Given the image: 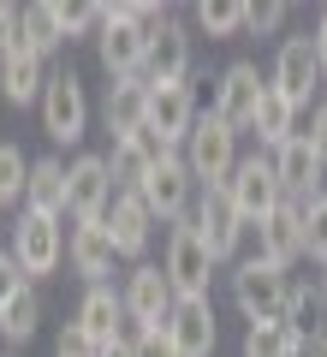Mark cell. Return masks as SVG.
Instances as JSON below:
<instances>
[{
  "label": "cell",
  "mask_w": 327,
  "mask_h": 357,
  "mask_svg": "<svg viewBox=\"0 0 327 357\" xmlns=\"http://www.w3.org/2000/svg\"><path fill=\"white\" fill-rule=\"evenodd\" d=\"M262 96H268V77L256 72V60H232L227 72H220V84H214V119L232 126V131H250Z\"/></svg>",
  "instance_id": "cell-8"
},
{
  "label": "cell",
  "mask_w": 327,
  "mask_h": 357,
  "mask_svg": "<svg viewBox=\"0 0 327 357\" xmlns=\"http://www.w3.org/2000/svg\"><path fill=\"white\" fill-rule=\"evenodd\" d=\"M303 137H310V143H315V155L327 161V107H315V114H310V126H303Z\"/></svg>",
  "instance_id": "cell-39"
},
{
  "label": "cell",
  "mask_w": 327,
  "mask_h": 357,
  "mask_svg": "<svg viewBox=\"0 0 327 357\" xmlns=\"http://www.w3.org/2000/svg\"><path fill=\"white\" fill-rule=\"evenodd\" d=\"M13 256H18V268H24V280H48L54 268H60V256H66V238H60V220H48V215H18L13 220Z\"/></svg>",
  "instance_id": "cell-10"
},
{
  "label": "cell",
  "mask_w": 327,
  "mask_h": 357,
  "mask_svg": "<svg viewBox=\"0 0 327 357\" xmlns=\"http://www.w3.org/2000/svg\"><path fill=\"white\" fill-rule=\"evenodd\" d=\"M197 24L208 30V42H227V36H238V30L250 24V6H238V0H202Z\"/></svg>",
  "instance_id": "cell-31"
},
{
  "label": "cell",
  "mask_w": 327,
  "mask_h": 357,
  "mask_svg": "<svg viewBox=\"0 0 327 357\" xmlns=\"http://www.w3.org/2000/svg\"><path fill=\"white\" fill-rule=\"evenodd\" d=\"M42 131H48L60 149H77L89 131V96H84V77L66 66V72L48 77V89H42Z\"/></svg>",
  "instance_id": "cell-3"
},
{
  "label": "cell",
  "mask_w": 327,
  "mask_h": 357,
  "mask_svg": "<svg viewBox=\"0 0 327 357\" xmlns=\"http://www.w3.org/2000/svg\"><path fill=\"white\" fill-rule=\"evenodd\" d=\"M131 357H178V345H173L167 328H143L137 340H131Z\"/></svg>",
  "instance_id": "cell-36"
},
{
  "label": "cell",
  "mask_w": 327,
  "mask_h": 357,
  "mask_svg": "<svg viewBox=\"0 0 327 357\" xmlns=\"http://www.w3.org/2000/svg\"><path fill=\"white\" fill-rule=\"evenodd\" d=\"M18 48H24V6H6L0 0V66L13 60Z\"/></svg>",
  "instance_id": "cell-34"
},
{
  "label": "cell",
  "mask_w": 327,
  "mask_h": 357,
  "mask_svg": "<svg viewBox=\"0 0 327 357\" xmlns=\"http://www.w3.org/2000/svg\"><path fill=\"white\" fill-rule=\"evenodd\" d=\"M315 54H321V72H327V13H321V24H315Z\"/></svg>",
  "instance_id": "cell-40"
},
{
  "label": "cell",
  "mask_w": 327,
  "mask_h": 357,
  "mask_svg": "<svg viewBox=\"0 0 327 357\" xmlns=\"http://www.w3.org/2000/svg\"><path fill=\"white\" fill-rule=\"evenodd\" d=\"M24 191H30V161H24V149L18 143H0V203H24Z\"/></svg>",
  "instance_id": "cell-32"
},
{
  "label": "cell",
  "mask_w": 327,
  "mask_h": 357,
  "mask_svg": "<svg viewBox=\"0 0 327 357\" xmlns=\"http://www.w3.org/2000/svg\"><path fill=\"white\" fill-rule=\"evenodd\" d=\"M107 357H131V351H126V345H114V351H107Z\"/></svg>",
  "instance_id": "cell-43"
},
{
  "label": "cell",
  "mask_w": 327,
  "mask_h": 357,
  "mask_svg": "<svg viewBox=\"0 0 327 357\" xmlns=\"http://www.w3.org/2000/svg\"><path fill=\"white\" fill-rule=\"evenodd\" d=\"M286 292H291V274H280V268L256 262V256H244L238 274H232V298H238L244 321H280L286 316Z\"/></svg>",
  "instance_id": "cell-6"
},
{
  "label": "cell",
  "mask_w": 327,
  "mask_h": 357,
  "mask_svg": "<svg viewBox=\"0 0 327 357\" xmlns=\"http://www.w3.org/2000/svg\"><path fill=\"white\" fill-rule=\"evenodd\" d=\"M227 197H232V208L244 215V227H262L274 208H286V191H280V173H274V155H250V161H238V173L227 178Z\"/></svg>",
  "instance_id": "cell-5"
},
{
  "label": "cell",
  "mask_w": 327,
  "mask_h": 357,
  "mask_svg": "<svg viewBox=\"0 0 327 357\" xmlns=\"http://www.w3.org/2000/svg\"><path fill=\"white\" fill-rule=\"evenodd\" d=\"M315 292H321V304H327V268H321V286H315Z\"/></svg>",
  "instance_id": "cell-42"
},
{
  "label": "cell",
  "mask_w": 327,
  "mask_h": 357,
  "mask_svg": "<svg viewBox=\"0 0 327 357\" xmlns=\"http://www.w3.org/2000/svg\"><path fill=\"white\" fill-rule=\"evenodd\" d=\"M96 54H101V72L114 77H143V66H149V30L131 18V0L126 6H107V24H101L96 36Z\"/></svg>",
  "instance_id": "cell-2"
},
{
  "label": "cell",
  "mask_w": 327,
  "mask_h": 357,
  "mask_svg": "<svg viewBox=\"0 0 327 357\" xmlns=\"http://www.w3.org/2000/svg\"><path fill=\"white\" fill-rule=\"evenodd\" d=\"M303 351H310V345H303L286 321H256V328L244 333V357H303Z\"/></svg>",
  "instance_id": "cell-30"
},
{
  "label": "cell",
  "mask_w": 327,
  "mask_h": 357,
  "mask_svg": "<svg viewBox=\"0 0 327 357\" xmlns=\"http://www.w3.org/2000/svg\"><path fill=\"white\" fill-rule=\"evenodd\" d=\"M42 89H48V77H42V54L18 48L13 60L0 66V96H6L13 107H30V102L42 107Z\"/></svg>",
  "instance_id": "cell-25"
},
{
  "label": "cell",
  "mask_w": 327,
  "mask_h": 357,
  "mask_svg": "<svg viewBox=\"0 0 327 357\" xmlns=\"http://www.w3.org/2000/svg\"><path fill=\"white\" fill-rule=\"evenodd\" d=\"M167 280H173V292L178 298H208V280H214V256H208V244L197 238V227L190 220H178L173 232H167Z\"/></svg>",
  "instance_id": "cell-7"
},
{
  "label": "cell",
  "mask_w": 327,
  "mask_h": 357,
  "mask_svg": "<svg viewBox=\"0 0 327 357\" xmlns=\"http://www.w3.org/2000/svg\"><path fill=\"white\" fill-rule=\"evenodd\" d=\"M185 167H190V178H197L202 191H220L232 173H238V131L232 126H220V119H197V131H190V143H185Z\"/></svg>",
  "instance_id": "cell-1"
},
{
  "label": "cell",
  "mask_w": 327,
  "mask_h": 357,
  "mask_svg": "<svg viewBox=\"0 0 327 357\" xmlns=\"http://www.w3.org/2000/svg\"><path fill=\"white\" fill-rule=\"evenodd\" d=\"M303 256V208H274V215L256 227V262H268V268H280L286 274L291 262Z\"/></svg>",
  "instance_id": "cell-18"
},
{
  "label": "cell",
  "mask_w": 327,
  "mask_h": 357,
  "mask_svg": "<svg viewBox=\"0 0 327 357\" xmlns=\"http://www.w3.org/2000/svg\"><path fill=\"white\" fill-rule=\"evenodd\" d=\"M167 333H173L178 357H214V340H220V328H214V304H208V298H178L173 316H167Z\"/></svg>",
  "instance_id": "cell-19"
},
{
  "label": "cell",
  "mask_w": 327,
  "mask_h": 357,
  "mask_svg": "<svg viewBox=\"0 0 327 357\" xmlns=\"http://www.w3.org/2000/svg\"><path fill=\"white\" fill-rule=\"evenodd\" d=\"M114 173H107V155H77L72 167H66V215L77 220V227H96V220H107V208H114Z\"/></svg>",
  "instance_id": "cell-4"
},
{
  "label": "cell",
  "mask_w": 327,
  "mask_h": 357,
  "mask_svg": "<svg viewBox=\"0 0 327 357\" xmlns=\"http://www.w3.org/2000/svg\"><path fill=\"white\" fill-rule=\"evenodd\" d=\"M36 328H42V292H36V286H24V292H13L6 304H0V340L18 351V345L36 340Z\"/></svg>",
  "instance_id": "cell-27"
},
{
  "label": "cell",
  "mask_w": 327,
  "mask_h": 357,
  "mask_svg": "<svg viewBox=\"0 0 327 357\" xmlns=\"http://www.w3.org/2000/svg\"><path fill=\"white\" fill-rule=\"evenodd\" d=\"M101 227H107V238H114V250H119V256H143V250H149V227H155V215L143 208V197L119 191Z\"/></svg>",
  "instance_id": "cell-23"
},
{
  "label": "cell",
  "mask_w": 327,
  "mask_h": 357,
  "mask_svg": "<svg viewBox=\"0 0 327 357\" xmlns=\"http://www.w3.org/2000/svg\"><path fill=\"white\" fill-rule=\"evenodd\" d=\"M101 119H107V131H114V143L149 131V77H119V84H107Z\"/></svg>",
  "instance_id": "cell-20"
},
{
  "label": "cell",
  "mask_w": 327,
  "mask_h": 357,
  "mask_svg": "<svg viewBox=\"0 0 327 357\" xmlns=\"http://www.w3.org/2000/svg\"><path fill=\"white\" fill-rule=\"evenodd\" d=\"M303 256H315L327 268V191L303 208Z\"/></svg>",
  "instance_id": "cell-33"
},
{
  "label": "cell",
  "mask_w": 327,
  "mask_h": 357,
  "mask_svg": "<svg viewBox=\"0 0 327 357\" xmlns=\"http://www.w3.org/2000/svg\"><path fill=\"white\" fill-rule=\"evenodd\" d=\"M274 173H280V191H286V203H291V208H310L315 197H321L327 161L315 155V143L298 131V137H291L286 149H274Z\"/></svg>",
  "instance_id": "cell-12"
},
{
  "label": "cell",
  "mask_w": 327,
  "mask_h": 357,
  "mask_svg": "<svg viewBox=\"0 0 327 357\" xmlns=\"http://www.w3.org/2000/svg\"><path fill=\"white\" fill-rule=\"evenodd\" d=\"M24 208H30V215H48V220H60V215H66V161H54V155L30 161Z\"/></svg>",
  "instance_id": "cell-24"
},
{
  "label": "cell",
  "mask_w": 327,
  "mask_h": 357,
  "mask_svg": "<svg viewBox=\"0 0 327 357\" xmlns=\"http://www.w3.org/2000/svg\"><path fill=\"white\" fill-rule=\"evenodd\" d=\"M321 292H315V286H298V280H291V292H286V316H280V321H286V328L291 333H298V340L303 345H310V340H321Z\"/></svg>",
  "instance_id": "cell-28"
},
{
  "label": "cell",
  "mask_w": 327,
  "mask_h": 357,
  "mask_svg": "<svg viewBox=\"0 0 327 357\" xmlns=\"http://www.w3.org/2000/svg\"><path fill=\"white\" fill-rule=\"evenodd\" d=\"M24 48L48 60L54 48H66V30H60V13H54V0H36L24 6Z\"/></svg>",
  "instance_id": "cell-29"
},
{
  "label": "cell",
  "mask_w": 327,
  "mask_h": 357,
  "mask_svg": "<svg viewBox=\"0 0 327 357\" xmlns=\"http://www.w3.org/2000/svg\"><path fill=\"white\" fill-rule=\"evenodd\" d=\"M0 357H13V351H0Z\"/></svg>",
  "instance_id": "cell-44"
},
{
  "label": "cell",
  "mask_w": 327,
  "mask_h": 357,
  "mask_svg": "<svg viewBox=\"0 0 327 357\" xmlns=\"http://www.w3.org/2000/svg\"><path fill=\"white\" fill-rule=\"evenodd\" d=\"M250 131H256V143H262L268 155H274V149H286V143L298 137V107H291L286 96H280V89L268 84V96H262V107H256V126H250Z\"/></svg>",
  "instance_id": "cell-26"
},
{
  "label": "cell",
  "mask_w": 327,
  "mask_h": 357,
  "mask_svg": "<svg viewBox=\"0 0 327 357\" xmlns=\"http://www.w3.org/2000/svg\"><path fill=\"white\" fill-rule=\"evenodd\" d=\"M303 357H327V333H321V340H310V351H303Z\"/></svg>",
  "instance_id": "cell-41"
},
{
  "label": "cell",
  "mask_w": 327,
  "mask_h": 357,
  "mask_svg": "<svg viewBox=\"0 0 327 357\" xmlns=\"http://www.w3.org/2000/svg\"><path fill=\"white\" fill-rule=\"evenodd\" d=\"M119 298H126V316L137 321V328H167V316H173V304H178L167 268H155V262H137V268H131L126 286H119Z\"/></svg>",
  "instance_id": "cell-11"
},
{
  "label": "cell",
  "mask_w": 327,
  "mask_h": 357,
  "mask_svg": "<svg viewBox=\"0 0 327 357\" xmlns=\"http://www.w3.org/2000/svg\"><path fill=\"white\" fill-rule=\"evenodd\" d=\"M143 77H149V84H185L190 77V36H185V24L167 18V24L149 36V66H143Z\"/></svg>",
  "instance_id": "cell-22"
},
{
  "label": "cell",
  "mask_w": 327,
  "mask_h": 357,
  "mask_svg": "<svg viewBox=\"0 0 327 357\" xmlns=\"http://www.w3.org/2000/svg\"><path fill=\"white\" fill-rule=\"evenodd\" d=\"M280 24H286V6H280V0H262V6H250V24L244 30H262L268 36V30H280Z\"/></svg>",
  "instance_id": "cell-38"
},
{
  "label": "cell",
  "mask_w": 327,
  "mask_h": 357,
  "mask_svg": "<svg viewBox=\"0 0 327 357\" xmlns=\"http://www.w3.org/2000/svg\"><path fill=\"white\" fill-rule=\"evenodd\" d=\"M24 268H18V256L13 250H0V304H6V298H13V292H24Z\"/></svg>",
  "instance_id": "cell-37"
},
{
  "label": "cell",
  "mask_w": 327,
  "mask_h": 357,
  "mask_svg": "<svg viewBox=\"0 0 327 357\" xmlns=\"http://www.w3.org/2000/svg\"><path fill=\"white\" fill-rule=\"evenodd\" d=\"M72 321H77L96 345H107V351H114V345H126V351H131V340L143 333L137 321L126 316V298H119L114 286H84V304H77Z\"/></svg>",
  "instance_id": "cell-9"
},
{
  "label": "cell",
  "mask_w": 327,
  "mask_h": 357,
  "mask_svg": "<svg viewBox=\"0 0 327 357\" xmlns=\"http://www.w3.org/2000/svg\"><path fill=\"white\" fill-rule=\"evenodd\" d=\"M315 84H321V54H315V36H286V42H280V54H274V89L303 114L310 96H315Z\"/></svg>",
  "instance_id": "cell-13"
},
{
  "label": "cell",
  "mask_w": 327,
  "mask_h": 357,
  "mask_svg": "<svg viewBox=\"0 0 327 357\" xmlns=\"http://www.w3.org/2000/svg\"><path fill=\"white\" fill-rule=\"evenodd\" d=\"M190 185H197V178H190L185 155L173 149V155L149 173V185H143L137 197H143V208H149L155 220H173V227H178V220H185V208H190Z\"/></svg>",
  "instance_id": "cell-17"
},
{
  "label": "cell",
  "mask_w": 327,
  "mask_h": 357,
  "mask_svg": "<svg viewBox=\"0 0 327 357\" xmlns=\"http://www.w3.org/2000/svg\"><path fill=\"white\" fill-rule=\"evenodd\" d=\"M149 131L167 149L190 143V131H197V89L190 84H149Z\"/></svg>",
  "instance_id": "cell-15"
},
{
  "label": "cell",
  "mask_w": 327,
  "mask_h": 357,
  "mask_svg": "<svg viewBox=\"0 0 327 357\" xmlns=\"http://www.w3.org/2000/svg\"><path fill=\"white\" fill-rule=\"evenodd\" d=\"M66 256H72V268H77V280L84 286H107V274H114V262H119V250H114V238H107V227H72V238H66Z\"/></svg>",
  "instance_id": "cell-21"
},
{
  "label": "cell",
  "mask_w": 327,
  "mask_h": 357,
  "mask_svg": "<svg viewBox=\"0 0 327 357\" xmlns=\"http://www.w3.org/2000/svg\"><path fill=\"white\" fill-rule=\"evenodd\" d=\"M167 155H173V149H167V143L155 137V131H137V137H119V143H114V155H107L114 191H131V197H137L143 185H149V173L167 161Z\"/></svg>",
  "instance_id": "cell-16"
},
{
  "label": "cell",
  "mask_w": 327,
  "mask_h": 357,
  "mask_svg": "<svg viewBox=\"0 0 327 357\" xmlns=\"http://www.w3.org/2000/svg\"><path fill=\"white\" fill-rule=\"evenodd\" d=\"M54 357H107V345H96L84 328H77V321H66L60 340H54Z\"/></svg>",
  "instance_id": "cell-35"
},
{
  "label": "cell",
  "mask_w": 327,
  "mask_h": 357,
  "mask_svg": "<svg viewBox=\"0 0 327 357\" xmlns=\"http://www.w3.org/2000/svg\"><path fill=\"white\" fill-rule=\"evenodd\" d=\"M197 238L208 244V256L214 262H232L238 256V244H244V215L232 208V197H227V185L220 191H202V203H197Z\"/></svg>",
  "instance_id": "cell-14"
}]
</instances>
